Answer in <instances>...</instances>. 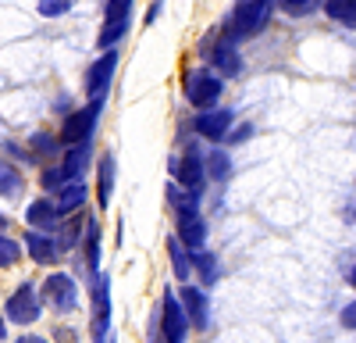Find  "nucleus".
Here are the masks:
<instances>
[{
  "label": "nucleus",
  "mask_w": 356,
  "mask_h": 343,
  "mask_svg": "<svg viewBox=\"0 0 356 343\" xmlns=\"http://www.w3.org/2000/svg\"><path fill=\"white\" fill-rule=\"evenodd\" d=\"M271 15H275V0H235L225 15V25L221 33L235 43L243 40H257L267 25H271Z\"/></svg>",
  "instance_id": "f257e3e1"
},
{
  "label": "nucleus",
  "mask_w": 356,
  "mask_h": 343,
  "mask_svg": "<svg viewBox=\"0 0 356 343\" xmlns=\"http://www.w3.org/2000/svg\"><path fill=\"white\" fill-rule=\"evenodd\" d=\"M100 111H104V97H93L86 107L65 114L61 132H57L61 147H72V143H82V139H93V129H97V122H100Z\"/></svg>",
  "instance_id": "f03ea898"
},
{
  "label": "nucleus",
  "mask_w": 356,
  "mask_h": 343,
  "mask_svg": "<svg viewBox=\"0 0 356 343\" xmlns=\"http://www.w3.org/2000/svg\"><path fill=\"white\" fill-rule=\"evenodd\" d=\"M132 4H136V0H107L104 25H100V36H97V43L104 50H114L118 43L129 36V29H132Z\"/></svg>",
  "instance_id": "7ed1b4c3"
},
{
  "label": "nucleus",
  "mask_w": 356,
  "mask_h": 343,
  "mask_svg": "<svg viewBox=\"0 0 356 343\" xmlns=\"http://www.w3.org/2000/svg\"><path fill=\"white\" fill-rule=\"evenodd\" d=\"M221 93H225V82H221V75L214 68H193L186 75V100L193 107H200V111L218 107Z\"/></svg>",
  "instance_id": "20e7f679"
},
{
  "label": "nucleus",
  "mask_w": 356,
  "mask_h": 343,
  "mask_svg": "<svg viewBox=\"0 0 356 343\" xmlns=\"http://www.w3.org/2000/svg\"><path fill=\"white\" fill-rule=\"evenodd\" d=\"M157 322H161V340L164 343H186L193 326H189V314H186V307H182V300H178L175 290H164Z\"/></svg>",
  "instance_id": "39448f33"
},
{
  "label": "nucleus",
  "mask_w": 356,
  "mask_h": 343,
  "mask_svg": "<svg viewBox=\"0 0 356 343\" xmlns=\"http://www.w3.org/2000/svg\"><path fill=\"white\" fill-rule=\"evenodd\" d=\"M40 297L47 307H54L57 314H72L79 307V282L68 272H50L47 282L40 286Z\"/></svg>",
  "instance_id": "423d86ee"
},
{
  "label": "nucleus",
  "mask_w": 356,
  "mask_h": 343,
  "mask_svg": "<svg viewBox=\"0 0 356 343\" xmlns=\"http://www.w3.org/2000/svg\"><path fill=\"white\" fill-rule=\"evenodd\" d=\"M89 297H93V314H89V333L93 343H104L111 336V279L100 272L89 279Z\"/></svg>",
  "instance_id": "0eeeda50"
},
{
  "label": "nucleus",
  "mask_w": 356,
  "mask_h": 343,
  "mask_svg": "<svg viewBox=\"0 0 356 343\" xmlns=\"http://www.w3.org/2000/svg\"><path fill=\"white\" fill-rule=\"evenodd\" d=\"M8 322L15 326H36L43 314V297L36 294V282H18V290L8 297Z\"/></svg>",
  "instance_id": "6e6552de"
},
{
  "label": "nucleus",
  "mask_w": 356,
  "mask_h": 343,
  "mask_svg": "<svg viewBox=\"0 0 356 343\" xmlns=\"http://www.w3.org/2000/svg\"><path fill=\"white\" fill-rule=\"evenodd\" d=\"M171 176H175V183L182 186V190L203 193V186H207L203 151H196V147H186V154H182V158H175V161H171Z\"/></svg>",
  "instance_id": "1a4fd4ad"
},
{
  "label": "nucleus",
  "mask_w": 356,
  "mask_h": 343,
  "mask_svg": "<svg viewBox=\"0 0 356 343\" xmlns=\"http://www.w3.org/2000/svg\"><path fill=\"white\" fill-rule=\"evenodd\" d=\"M203 50H207V61H211V68H214L218 75L235 79V75L243 72V54L235 50V40H228L225 33H218V36L211 40V47L203 43Z\"/></svg>",
  "instance_id": "9d476101"
},
{
  "label": "nucleus",
  "mask_w": 356,
  "mask_h": 343,
  "mask_svg": "<svg viewBox=\"0 0 356 343\" xmlns=\"http://www.w3.org/2000/svg\"><path fill=\"white\" fill-rule=\"evenodd\" d=\"M114 72H118V50H104L97 61L89 65V72H86V93H89V100H93V97H107Z\"/></svg>",
  "instance_id": "9b49d317"
},
{
  "label": "nucleus",
  "mask_w": 356,
  "mask_h": 343,
  "mask_svg": "<svg viewBox=\"0 0 356 343\" xmlns=\"http://www.w3.org/2000/svg\"><path fill=\"white\" fill-rule=\"evenodd\" d=\"M232 119H235V114L225 111V107H207V111H200L193 119V129H196V136L218 143V139H225L232 132Z\"/></svg>",
  "instance_id": "f8f14e48"
},
{
  "label": "nucleus",
  "mask_w": 356,
  "mask_h": 343,
  "mask_svg": "<svg viewBox=\"0 0 356 343\" xmlns=\"http://www.w3.org/2000/svg\"><path fill=\"white\" fill-rule=\"evenodd\" d=\"M25 254L33 257L36 265H57L61 261V243H57L54 233H40V229H29L25 233Z\"/></svg>",
  "instance_id": "ddd939ff"
},
{
  "label": "nucleus",
  "mask_w": 356,
  "mask_h": 343,
  "mask_svg": "<svg viewBox=\"0 0 356 343\" xmlns=\"http://www.w3.org/2000/svg\"><path fill=\"white\" fill-rule=\"evenodd\" d=\"M178 300H182V307L189 314V326L207 333V326H211V300H207V290H200V286H182Z\"/></svg>",
  "instance_id": "4468645a"
},
{
  "label": "nucleus",
  "mask_w": 356,
  "mask_h": 343,
  "mask_svg": "<svg viewBox=\"0 0 356 343\" xmlns=\"http://www.w3.org/2000/svg\"><path fill=\"white\" fill-rule=\"evenodd\" d=\"M178 222V240H182V247L193 254V250H203L207 247V218L200 211H189V215H175Z\"/></svg>",
  "instance_id": "2eb2a0df"
},
{
  "label": "nucleus",
  "mask_w": 356,
  "mask_h": 343,
  "mask_svg": "<svg viewBox=\"0 0 356 343\" xmlns=\"http://www.w3.org/2000/svg\"><path fill=\"white\" fill-rule=\"evenodd\" d=\"M25 222H29V229H40V233H57V225H61L57 200H50V197L33 200V204L25 208Z\"/></svg>",
  "instance_id": "dca6fc26"
},
{
  "label": "nucleus",
  "mask_w": 356,
  "mask_h": 343,
  "mask_svg": "<svg viewBox=\"0 0 356 343\" xmlns=\"http://www.w3.org/2000/svg\"><path fill=\"white\" fill-rule=\"evenodd\" d=\"M89 161H93V139L72 143V147L65 151V158H61V176H65V183L82 179L86 168H89Z\"/></svg>",
  "instance_id": "f3484780"
},
{
  "label": "nucleus",
  "mask_w": 356,
  "mask_h": 343,
  "mask_svg": "<svg viewBox=\"0 0 356 343\" xmlns=\"http://www.w3.org/2000/svg\"><path fill=\"white\" fill-rule=\"evenodd\" d=\"M86 183L75 179V183H65L61 190H57V211H61V218H72L86 208Z\"/></svg>",
  "instance_id": "a211bd4d"
},
{
  "label": "nucleus",
  "mask_w": 356,
  "mask_h": 343,
  "mask_svg": "<svg viewBox=\"0 0 356 343\" xmlns=\"http://www.w3.org/2000/svg\"><path fill=\"white\" fill-rule=\"evenodd\" d=\"M25 193V179H22V168L8 158H0V197L4 200H18Z\"/></svg>",
  "instance_id": "6ab92c4d"
},
{
  "label": "nucleus",
  "mask_w": 356,
  "mask_h": 343,
  "mask_svg": "<svg viewBox=\"0 0 356 343\" xmlns=\"http://www.w3.org/2000/svg\"><path fill=\"white\" fill-rule=\"evenodd\" d=\"M82 240H86V268H89V279H93V275H100V225H97V218H86Z\"/></svg>",
  "instance_id": "aec40b11"
},
{
  "label": "nucleus",
  "mask_w": 356,
  "mask_h": 343,
  "mask_svg": "<svg viewBox=\"0 0 356 343\" xmlns=\"http://www.w3.org/2000/svg\"><path fill=\"white\" fill-rule=\"evenodd\" d=\"M203 168H207V179H211V183H228V176H232V154L221 151V147H211L203 154Z\"/></svg>",
  "instance_id": "412c9836"
},
{
  "label": "nucleus",
  "mask_w": 356,
  "mask_h": 343,
  "mask_svg": "<svg viewBox=\"0 0 356 343\" xmlns=\"http://www.w3.org/2000/svg\"><path fill=\"white\" fill-rule=\"evenodd\" d=\"M321 11L342 29H356V0H321Z\"/></svg>",
  "instance_id": "4be33fe9"
},
{
  "label": "nucleus",
  "mask_w": 356,
  "mask_h": 343,
  "mask_svg": "<svg viewBox=\"0 0 356 343\" xmlns=\"http://www.w3.org/2000/svg\"><path fill=\"white\" fill-rule=\"evenodd\" d=\"M168 257H171V272L178 275V282H186L193 275V254L182 247V240H178V236L168 240Z\"/></svg>",
  "instance_id": "5701e85b"
},
{
  "label": "nucleus",
  "mask_w": 356,
  "mask_h": 343,
  "mask_svg": "<svg viewBox=\"0 0 356 343\" xmlns=\"http://www.w3.org/2000/svg\"><path fill=\"white\" fill-rule=\"evenodd\" d=\"M111 193H114V154H100V172H97V197H100V208L111 204Z\"/></svg>",
  "instance_id": "b1692460"
},
{
  "label": "nucleus",
  "mask_w": 356,
  "mask_h": 343,
  "mask_svg": "<svg viewBox=\"0 0 356 343\" xmlns=\"http://www.w3.org/2000/svg\"><path fill=\"white\" fill-rule=\"evenodd\" d=\"M193 268L200 272L203 286H214V282H218V275H221V268H218V257H214L211 250H193Z\"/></svg>",
  "instance_id": "393cba45"
},
{
  "label": "nucleus",
  "mask_w": 356,
  "mask_h": 343,
  "mask_svg": "<svg viewBox=\"0 0 356 343\" xmlns=\"http://www.w3.org/2000/svg\"><path fill=\"white\" fill-rule=\"evenodd\" d=\"M29 143H33V151H36L43 161H50V158L61 154V139L50 136V132H33V139H29Z\"/></svg>",
  "instance_id": "a878e982"
},
{
  "label": "nucleus",
  "mask_w": 356,
  "mask_h": 343,
  "mask_svg": "<svg viewBox=\"0 0 356 343\" xmlns=\"http://www.w3.org/2000/svg\"><path fill=\"white\" fill-rule=\"evenodd\" d=\"M22 243L18 240H11L8 233H0V268H15L18 261H22Z\"/></svg>",
  "instance_id": "bb28decb"
},
{
  "label": "nucleus",
  "mask_w": 356,
  "mask_h": 343,
  "mask_svg": "<svg viewBox=\"0 0 356 343\" xmlns=\"http://www.w3.org/2000/svg\"><path fill=\"white\" fill-rule=\"evenodd\" d=\"M278 8L292 18H310L321 8V0H278Z\"/></svg>",
  "instance_id": "cd10ccee"
},
{
  "label": "nucleus",
  "mask_w": 356,
  "mask_h": 343,
  "mask_svg": "<svg viewBox=\"0 0 356 343\" xmlns=\"http://www.w3.org/2000/svg\"><path fill=\"white\" fill-rule=\"evenodd\" d=\"M86 229V222H68L61 233H57V243H61V250H72L75 243H79V233Z\"/></svg>",
  "instance_id": "c85d7f7f"
},
{
  "label": "nucleus",
  "mask_w": 356,
  "mask_h": 343,
  "mask_svg": "<svg viewBox=\"0 0 356 343\" xmlns=\"http://www.w3.org/2000/svg\"><path fill=\"white\" fill-rule=\"evenodd\" d=\"M72 11V0H40V15L43 18H61Z\"/></svg>",
  "instance_id": "c756f323"
},
{
  "label": "nucleus",
  "mask_w": 356,
  "mask_h": 343,
  "mask_svg": "<svg viewBox=\"0 0 356 343\" xmlns=\"http://www.w3.org/2000/svg\"><path fill=\"white\" fill-rule=\"evenodd\" d=\"M40 183H43V190H47V193H54V190H61V186H65V176H61V165H57V168H43V176H40Z\"/></svg>",
  "instance_id": "7c9ffc66"
},
{
  "label": "nucleus",
  "mask_w": 356,
  "mask_h": 343,
  "mask_svg": "<svg viewBox=\"0 0 356 343\" xmlns=\"http://www.w3.org/2000/svg\"><path fill=\"white\" fill-rule=\"evenodd\" d=\"M54 340H57V343H79V333H75L72 326H57V329H54Z\"/></svg>",
  "instance_id": "2f4dec72"
},
{
  "label": "nucleus",
  "mask_w": 356,
  "mask_h": 343,
  "mask_svg": "<svg viewBox=\"0 0 356 343\" xmlns=\"http://www.w3.org/2000/svg\"><path fill=\"white\" fill-rule=\"evenodd\" d=\"M342 326H346V329H356V300L342 307Z\"/></svg>",
  "instance_id": "473e14b6"
},
{
  "label": "nucleus",
  "mask_w": 356,
  "mask_h": 343,
  "mask_svg": "<svg viewBox=\"0 0 356 343\" xmlns=\"http://www.w3.org/2000/svg\"><path fill=\"white\" fill-rule=\"evenodd\" d=\"M250 136H253V125H243L239 132H228V139H232V143H243V139H250Z\"/></svg>",
  "instance_id": "72a5a7b5"
},
{
  "label": "nucleus",
  "mask_w": 356,
  "mask_h": 343,
  "mask_svg": "<svg viewBox=\"0 0 356 343\" xmlns=\"http://www.w3.org/2000/svg\"><path fill=\"white\" fill-rule=\"evenodd\" d=\"M161 8H164V0H154V8H150V11H146V25H150V22H157V15H161Z\"/></svg>",
  "instance_id": "f704fd0d"
},
{
  "label": "nucleus",
  "mask_w": 356,
  "mask_h": 343,
  "mask_svg": "<svg viewBox=\"0 0 356 343\" xmlns=\"http://www.w3.org/2000/svg\"><path fill=\"white\" fill-rule=\"evenodd\" d=\"M15 343H47L43 336H36V333H25V336H18Z\"/></svg>",
  "instance_id": "c9c22d12"
},
{
  "label": "nucleus",
  "mask_w": 356,
  "mask_h": 343,
  "mask_svg": "<svg viewBox=\"0 0 356 343\" xmlns=\"http://www.w3.org/2000/svg\"><path fill=\"white\" fill-rule=\"evenodd\" d=\"M0 340H8V314L0 311Z\"/></svg>",
  "instance_id": "e433bc0d"
},
{
  "label": "nucleus",
  "mask_w": 356,
  "mask_h": 343,
  "mask_svg": "<svg viewBox=\"0 0 356 343\" xmlns=\"http://www.w3.org/2000/svg\"><path fill=\"white\" fill-rule=\"evenodd\" d=\"M8 229H11V218H8L4 211H0V233H8Z\"/></svg>",
  "instance_id": "4c0bfd02"
},
{
  "label": "nucleus",
  "mask_w": 356,
  "mask_h": 343,
  "mask_svg": "<svg viewBox=\"0 0 356 343\" xmlns=\"http://www.w3.org/2000/svg\"><path fill=\"white\" fill-rule=\"evenodd\" d=\"M349 286H353V290H356V261L349 265Z\"/></svg>",
  "instance_id": "58836bf2"
}]
</instances>
